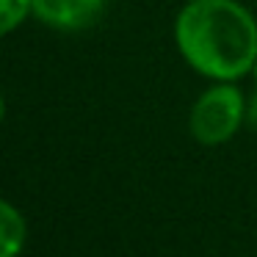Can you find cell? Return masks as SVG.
<instances>
[{
    "label": "cell",
    "mask_w": 257,
    "mask_h": 257,
    "mask_svg": "<svg viewBox=\"0 0 257 257\" xmlns=\"http://www.w3.org/2000/svg\"><path fill=\"white\" fill-rule=\"evenodd\" d=\"M180 53L196 72L235 80L257 64V23L235 0H191L174 25Z\"/></svg>",
    "instance_id": "6da1fadb"
},
{
    "label": "cell",
    "mask_w": 257,
    "mask_h": 257,
    "mask_svg": "<svg viewBox=\"0 0 257 257\" xmlns=\"http://www.w3.org/2000/svg\"><path fill=\"white\" fill-rule=\"evenodd\" d=\"M240 122H243V97L232 86H216L205 91L191 108V136L207 147L229 141Z\"/></svg>",
    "instance_id": "7a4b0ae2"
},
{
    "label": "cell",
    "mask_w": 257,
    "mask_h": 257,
    "mask_svg": "<svg viewBox=\"0 0 257 257\" xmlns=\"http://www.w3.org/2000/svg\"><path fill=\"white\" fill-rule=\"evenodd\" d=\"M105 0H34V14L58 31H78L91 25Z\"/></svg>",
    "instance_id": "3957f363"
},
{
    "label": "cell",
    "mask_w": 257,
    "mask_h": 257,
    "mask_svg": "<svg viewBox=\"0 0 257 257\" xmlns=\"http://www.w3.org/2000/svg\"><path fill=\"white\" fill-rule=\"evenodd\" d=\"M25 243V218L14 210L12 202L0 205V257H17Z\"/></svg>",
    "instance_id": "277c9868"
},
{
    "label": "cell",
    "mask_w": 257,
    "mask_h": 257,
    "mask_svg": "<svg viewBox=\"0 0 257 257\" xmlns=\"http://www.w3.org/2000/svg\"><path fill=\"white\" fill-rule=\"evenodd\" d=\"M28 12H34V0H3V34H12Z\"/></svg>",
    "instance_id": "5b68a950"
},
{
    "label": "cell",
    "mask_w": 257,
    "mask_h": 257,
    "mask_svg": "<svg viewBox=\"0 0 257 257\" xmlns=\"http://www.w3.org/2000/svg\"><path fill=\"white\" fill-rule=\"evenodd\" d=\"M254 80H257V64H254Z\"/></svg>",
    "instance_id": "8992f818"
}]
</instances>
